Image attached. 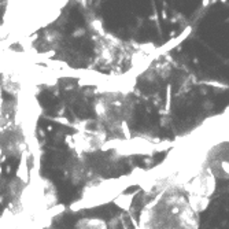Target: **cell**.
<instances>
[{
	"mask_svg": "<svg viewBox=\"0 0 229 229\" xmlns=\"http://www.w3.org/2000/svg\"><path fill=\"white\" fill-rule=\"evenodd\" d=\"M211 166L214 170L229 176V140L220 144L217 148L213 150L211 155Z\"/></svg>",
	"mask_w": 229,
	"mask_h": 229,
	"instance_id": "2",
	"label": "cell"
},
{
	"mask_svg": "<svg viewBox=\"0 0 229 229\" xmlns=\"http://www.w3.org/2000/svg\"><path fill=\"white\" fill-rule=\"evenodd\" d=\"M40 100H41V103H43V106H45V107H52V106L56 104L55 96L54 95H51V93H47V92H45L44 95H41Z\"/></svg>",
	"mask_w": 229,
	"mask_h": 229,
	"instance_id": "3",
	"label": "cell"
},
{
	"mask_svg": "<svg viewBox=\"0 0 229 229\" xmlns=\"http://www.w3.org/2000/svg\"><path fill=\"white\" fill-rule=\"evenodd\" d=\"M70 19H72V22L74 23V25H82V23H84V17L81 15V13L77 8L72 10V13H70Z\"/></svg>",
	"mask_w": 229,
	"mask_h": 229,
	"instance_id": "5",
	"label": "cell"
},
{
	"mask_svg": "<svg viewBox=\"0 0 229 229\" xmlns=\"http://www.w3.org/2000/svg\"><path fill=\"white\" fill-rule=\"evenodd\" d=\"M155 229H198V211L187 195L176 189L155 207Z\"/></svg>",
	"mask_w": 229,
	"mask_h": 229,
	"instance_id": "1",
	"label": "cell"
},
{
	"mask_svg": "<svg viewBox=\"0 0 229 229\" xmlns=\"http://www.w3.org/2000/svg\"><path fill=\"white\" fill-rule=\"evenodd\" d=\"M74 111L77 112V115H80V117H91L92 115V112L89 111V108L86 104H82V103H78L74 106Z\"/></svg>",
	"mask_w": 229,
	"mask_h": 229,
	"instance_id": "4",
	"label": "cell"
}]
</instances>
